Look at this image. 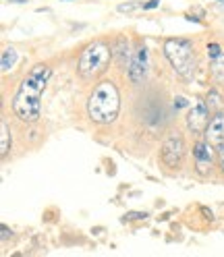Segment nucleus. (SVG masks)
I'll return each mask as SVG.
<instances>
[{"mask_svg":"<svg viewBox=\"0 0 224 257\" xmlns=\"http://www.w3.org/2000/svg\"><path fill=\"white\" fill-rule=\"evenodd\" d=\"M50 67L48 64H36L27 73V77L17 87V93L13 98V112L23 122H36L42 112V93L50 81Z\"/></svg>","mask_w":224,"mask_h":257,"instance_id":"1","label":"nucleus"},{"mask_svg":"<svg viewBox=\"0 0 224 257\" xmlns=\"http://www.w3.org/2000/svg\"><path fill=\"white\" fill-rule=\"evenodd\" d=\"M121 108V95L115 83L102 81L93 87L89 100H87V114L98 124H110L117 118Z\"/></svg>","mask_w":224,"mask_h":257,"instance_id":"2","label":"nucleus"},{"mask_svg":"<svg viewBox=\"0 0 224 257\" xmlns=\"http://www.w3.org/2000/svg\"><path fill=\"white\" fill-rule=\"evenodd\" d=\"M164 54L170 67L181 79H191L195 73V52L187 40H168L164 44Z\"/></svg>","mask_w":224,"mask_h":257,"instance_id":"3","label":"nucleus"},{"mask_svg":"<svg viewBox=\"0 0 224 257\" xmlns=\"http://www.w3.org/2000/svg\"><path fill=\"white\" fill-rule=\"evenodd\" d=\"M110 58H112V50H110V46L106 42L89 44L81 52V56H79V75H81L83 79L98 77L108 67Z\"/></svg>","mask_w":224,"mask_h":257,"instance_id":"4","label":"nucleus"},{"mask_svg":"<svg viewBox=\"0 0 224 257\" xmlns=\"http://www.w3.org/2000/svg\"><path fill=\"white\" fill-rule=\"evenodd\" d=\"M185 156V141L179 133H170L164 143H162V150H160V158H162L164 166L168 168H177L181 164V160Z\"/></svg>","mask_w":224,"mask_h":257,"instance_id":"5","label":"nucleus"},{"mask_svg":"<svg viewBox=\"0 0 224 257\" xmlns=\"http://www.w3.org/2000/svg\"><path fill=\"white\" fill-rule=\"evenodd\" d=\"M129 79L133 83H141L143 79H146L148 75V50H146V46H139L133 58H131V64L129 67Z\"/></svg>","mask_w":224,"mask_h":257,"instance_id":"6","label":"nucleus"},{"mask_svg":"<svg viewBox=\"0 0 224 257\" xmlns=\"http://www.w3.org/2000/svg\"><path fill=\"white\" fill-rule=\"evenodd\" d=\"M187 126H189L193 133H201L203 128H207V106H205L203 102H197L193 108L189 110Z\"/></svg>","mask_w":224,"mask_h":257,"instance_id":"7","label":"nucleus"},{"mask_svg":"<svg viewBox=\"0 0 224 257\" xmlns=\"http://www.w3.org/2000/svg\"><path fill=\"white\" fill-rule=\"evenodd\" d=\"M212 164H214V152L210 148V143L199 141L195 146V168H197V172L207 174L212 168Z\"/></svg>","mask_w":224,"mask_h":257,"instance_id":"8","label":"nucleus"},{"mask_svg":"<svg viewBox=\"0 0 224 257\" xmlns=\"http://www.w3.org/2000/svg\"><path fill=\"white\" fill-rule=\"evenodd\" d=\"M205 137L212 146H224V114H216L205 128Z\"/></svg>","mask_w":224,"mask_h":257,"instance_id":"9","label":"nucleus"},{"mask_svg":"<svg viewBox=\"0 0 224 257\" xmlns=\"http://www.w3.org/2000/svg\"><path fill=\"white\" fill-rule=\"evenodd\" d=\"M15 64H17V52H15L13 48H7V50L3 52V73L13 71Z\"/></svg>","mask_w":224,"mask_h":257,"instance_id":"10","label":"nucleus"},{"mask_svg":"<svg viewBox=\"0 0 224 257\" xmlns=\"http://www.w3.org/2000/svg\"><path fill=\"white\" fill-rule=\"evenodd\" d=\"M0 141H3V148H0V156H7L9 154V148H11V135H9V126L7 122H3V126H0Z\"/></svg>","mask_w":224,"mask_h":257,"instance_id":"11","label":"nucleus"},{"mask_svg":"<svg viewBox=\"0 0 224 257\" xmlns=\"http://www.w3.org/2000/svg\"><path fill=\"white\" fill-rule=\"evenodd\" d=\"M212 71L218 81H224V54H220L216 60H212Z\"/></svg>","mask_w":224,"mask_h":257,"instance_id":"12","label":"nucleus"},{"mask_svg":"<svg viewBox=\"0 0 224 257\" xmlns=\"http://www.w3.org/2000/svg\"><path fill=\"white\" fill-rule=\"evenodd\" d=\"M222 106H224V102H222L220 95L216 91H210V95H207V108L210 110H222Z\"/></svg>","mask_w":224,"mask_h":257,"instance_id":"13","label":"nucleus"},{"mask_svg":"<svg viewBox=\"0 0 224 257\" xmlns=\"http://www.w3.org/2000/svg\"><path fill=\"white\" fill-rule=\"evenodd\" d=\"M207 54H210L212 60H216V58L222 54V52H220V46H218V44H210V46H207Z\"/></svg>","mask_w":224,"mask_h":257,"instance_id":"14","label":"nucleus"},{"mask_svg":"<svg viewBox=\"0 0 224 257\" xmlns=\"http://www.w3.org/2000/svg\"><path fill=\"white\" fill-rule=\"evenodd\" d=\"M135 7H143V3H129V5H121V7H119V11L127 13V11H133Z\"/></svg>","mask_w":224,"mask_h":257,"instance_id":"15","label":"nucleus"},{"mask_svg":"<svg viewBox=\"0 0 224 257\" xmlns=\"http://www.w3.org/2000/svg\"><path fill=\"white\" fill-rule=\"evenodd\" d=\"M143 218H148L146 212H143V214H127L123 220H143Z\"/></svg>","mask_w":224,"mask_h":257,"instance_id":"16","label":"nucleus"},{"mask_svg":"<svg viewBox=\"0 0 224 257\" xmlns=\"http://www.w3.org/2000/svg\"><path fill=\"white\" fill-rule=\"evenodd\" d=\"M218 162H220V170L224 172V146L218 148Z\"/></svg>","mask_w":224,"mask_h":257,"instance_id":"17","label":"nucleus"},{"mask_svg":"<svg viewBox=\"0 0 224 257\" xmlns=\"http://www.w3.org/2000/svg\"><path fill=\"white\" fill-rule=\"evenodd\" d=\"M160 3L158 0H148V3H143V11H152V9H156Z\"/></svg>","mask_w":224,"mask_h":257,"instance_id":"18","label":"nucleus"},{"mask_svg":"<svg viewBox=\"0 0 224 257\" xmlns=\"http://www.w3.org/2000/svg\"><path fill=\"white\" fill-rule=\"evenodd\" d=\"M183 106H187V100L185 98H177V100H174V108H183Z\"/></svg>","mask_w":224,"mask_h":257,"instance_id":"19","label":"nucleus"},{"mask_svg":"<svg viewBox=\"0 0 224 257\" xmlns=\"http://www.w3.org/2000/svg\"><path fill=\"white\" fill-rule=\"evenodd\" d=\"M9 238V230H7V226H3V240H7Z\"/></svg>","mask_w":224,"mask_h":257,"instance_id":"20","label":"nucleus"},{"mask_svg":"<svg viewBox=\"0 0 224 257\" xmlns=\"http://www.w3.org/2000/svg\"><path fill=\"white\" fill-rule=\"evenodd\" d=\"M11 3H27V0H11Z\"/></svg>","mask_w":224,"mask_h":257,"instance_id":"21","label":"nucleus"}]
</instances>
